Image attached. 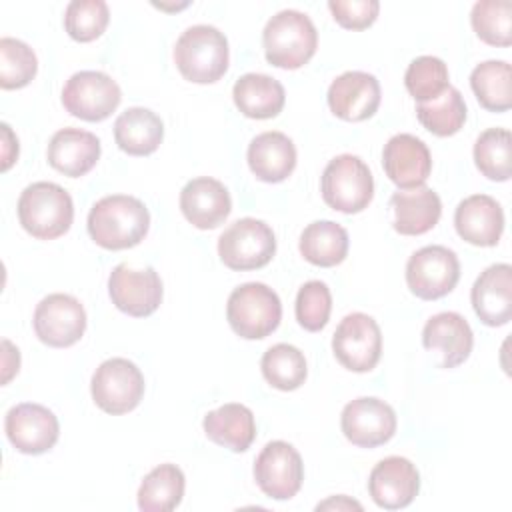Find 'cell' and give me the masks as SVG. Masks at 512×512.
<instances>
[{"mask_svg":"<svg viewBox=\"0 0 512 512\" xmlns=\"http://www.w3.org/2000/svg\"><path fill=\"white\" fill-rule=\"evenodd\" d=\"M148 228V208L142 200L128 194L104 196L88 214V234L106 250H126L140 244Z\"/></svg>","mask_w":512,"mask_h":512,"instance_id":"obj_1","label":"cell"},{"mask_svg":"<svg viewBox=\"0 0 512 512\" xmlns=\"http://www.w3.org/2000/svg\"><path fill=\"white\" fill-rule=\"evenodd\" d=\"M228 40L210 26L196 24L186 28L174 46V62L180 74L196 84H212L228 70Z\"/></svg>","mask_w":512,"mask_h":512,"instance_id":"obj_2","label":"cell"},{"mask_svg":"<svg viewBox=\"0 0 512 512\" xmlns=\"http://www.w3.org/2000/svg\"><path fill=\"white\" fill-rule=\"evenodd\" d=\"M266 60L272 66L296 70L304 66L318 48V32L310 16L300 10H280L262 32Z\"/></svg>","mask_w":512,"mask_h":512,"instance_id":"obj_3","label":"cell"},{"mask_svg":"<svg viewBox=\"0 0 512 512\" xmlns=\"http://www.w3.org/2000/svg\"><path fill=\"white\" fill-rule=\"evenodd\" d=\"M18 220L38 240L66 234L74 220L72 196L54 182H34L18 198Z\"/></svg>","mask_w":512,"mask_h":512,"instance_id":"obj_4","label":"cell"},{"mask_svg":"<svg viewBox=\"0 0 512 512\" xmlns=\"http://www.w3.org/2000/svg\"><path fill=\"white\" fill-rule=\"evenodd\" d=\"M226 318L240 338L262 340L278 328L282 320V304L270 286L262 282H246L230 292Z\"/></svg>","mask_w":512,"mask_h":512,"instance_id":"obj_5","label":"cell"},{"mask_svg":"<svg viewBox=\"0 0 512 512\" xmlns=\"http://www.w3.org/2000/svg\"><path fill=\"white\" fill-rule=\"evenodd\" d=\"M324 202L342 214L362 212L374 196V178L368 164L354 154L332 158L320 180Z\"/></svg>","mask_w":512,"mask_h":512,"instance_id":"obj_6","label":"cell"},{"mask_svg":"<svg viewBox=\"0 0 512 512\" xmlns=\"http://www.w3.org/2000/svg\"><path fill=\"white\" fill-rule=\"evenodd\" d=\"M276 254L272 228L256 218L232 222L218 238V256L230 270H256Z\"/></svg>","mask_w":512,"mask_h":512,"instance_id":"obj_7","label":"cell"},{"mask_svg":"<svg viewBox=\"0 0 512 512\" xmlns=\"http://www.w3.org/2000/svg\"><path fill=\"white\" fill-rule=\"evenodd\" d=\"M90 392L96 406L106 414H126L144 396V376L128 358H108L92 374Z\"/></svg>","mask_w":512,"mask_h":512,"instance_id":"obj_8","label":"cell"},{"mask_svg":"<svg viewBox=\"0 0 512 512\" xmlns=\"http://www.w3.org/2000/svg\"><path fill=\"white\" fill-rule=\"evenodd\" d=\"M122 92L116 80L100 70H80L62 88L66 112L86 122L106 120L120 104Z\"/></svg>","mask_w":512,"mask_h":512,"instance_id":"obj_9","label":"cell"},{"mask_svg":"<svg viewBox=\"0 0 512 512\" xmlns=\"http://www.w3.org/2000/svg\"><path fill=\"white\" fill-rule=\"evenodd\" d=\"M460 278V262L454 250L432 244L416 250L406 262V284L422 300H436L454 290Z\"/></svg>","mask_w":512,"mask_h":512,"instance_id":"obj_10","label":"cell"},{"mask_svg":"<svg viewBox=\"0 0 512 512\" xmlns=\"http://www.w3.org/2000/svg\"><path fill=\"white\" fill-rule=\"evenodd\" d=\"M336 360L352 372H370L382 356V332L378 322L364 314L344 316L332 336Z\"/></svg>","mask_w":512,"mask_h":512,"instance_id":"obj_11","label":"cell"},{"mask_svg":"<svg viewBox=\"0 0 512 512\" xmlns=\"http://www.w3.org/2000/svg\"><path fill=\"white\" fill-rule=\"evenodd\" d=\"M32 324L40 342L52 348H68L82 338L86 312L78 298L56 292L38 302Z\"/></svg>","mask_w":512,"mask_h":512,"instance_id":"obj_12","label":"cell"},{"mask_svg":"<svg viewBox=\"0 0 512 512\" xmlns=\"http://www.w3.org/2000/svg\"><path fill=\"white\" fill-rule=\"evenodd\" d=\"M254 478L268 498L290 500L304 480V464L298 450L284 440L268 442L256 456Z\"/></svg>","mask_w":512,"mask_h":512,"instance_id":"obj_13","label":"cell"},{"mask_svg":"<svg viewBox=\"0 0 512 512\" xmlns=\"http://www.w3.org/2000/svg\"><path fill=\"white\" fill-rule=\"evenodd\" d=\"M340 426L348 442L360 448H376L396 434V412L390 404L374 396L348 402L340 416Z\"/></svg>","mask_w":512,"mask_h":512,"instance_id":"obj_14","label":"cell"},{"mask_svg":"<svg viewBox=\"0 0 512 512\" xmlns=\"http://www.w3.org/2000/svg\"><path fill=\"white\" fill-rule=\"evenodd\" d=\"M108 294L112 304L134 318L150 316L162 302V280L154 268L134 270L118 264L108 278Z\"/></svg>","mask_w":512,"mask_h":512,"instance_id":"obj_15","label":"cell"},{"mask_svg":"<svg viewBox=\"0 0 512 512\" xmlns=\"http://www.w3.org/2000/svg\"><path fill=\"white\" fill-rule=\"evenodd\" d=\"M4 430L10 444L22 454H44L48 452L60 434L58 418L52 410L42 404L22 402L8 410Z\"/></svg>","mask_w":512,"mask_h":512,"instance_id":"obj_16","label":"cell"},{"mask_svg":"<svg viewBox=\"0 0 512 512\" xmlns=\"http://www.w3.org/2000/svg\"><path fill=\"white\" fill-rule=\"evenodd\" d=\"M420 490V474L404 456H388L380 460L368 478V492L376 506L384 510H400L412 504Z\"/></svg>","mask_w":512,"mask_h":512,"instance_id":"obj_17","label":"cell"},{"mask_svg":"<svg viewBox=\"0 0 512 512\" xmlns=\"http://www.w3.org/2000/svg\"><path fill=\"white\" fill-rule=\"evenodd\" d=\"M382 166L386 176L402 190L424 186L432 172V156L428 146L414 134H394L382 150Z\"/></svg>","mask_w":512,"mask_h":512,"instance_id":"obj_18","label":"cell"},{"mask_svg":"<svg viewBox=\"0 0 512 512\" xmlns=\"http://www.w3.org/2000/svg\"><path fill=\"white\" fill-rule=\"evenodd\" d=\"M326 98L334 116L348 122H362L374 116L380 106V84L368 72L348 70L332 80Z\"/></svg>","mask_w":512,"mask_h":512,"instance_id":"obj_19","label":"cell"},{"mask_svg":"<svg viewBox=\"0 0 512 512\" xmlns=\"http://www.w3.org/2000/svg\"><path fill=\"white\" fill-rule=\"evenodd\" d=\"M180 210L192 226L200 230H212L228 218L232 210V198L220 180L200 176L182 188Z\"/></svg>","mask_w":512,"mask_h":512,"instance_id":"obj_20","label":"cell"},{"mask_svg":"<svg viewBox=\"0 0 512 512\" xmlns=\"http://www.w3.org/2000/svg\"><path fill=\"white\" fill-rule=\"evenodd\" d=\"M472 308L486 326H504L512 318V266L492 264L476 278L470 292Z\"/></svg>","mask_w":512,"mask_h":512,"instance_id":"obj_21","label":"cell"},{"mask_svg":"<svg viewBox=\"0 0 512 512\" xmlns=\"http://www.w3.org/2000/svg\"><path fill=\"white\" fill-rule=\"evenodd\" d=\"M454 226L468 244L496 246L504 232L502 206L488 194H472L456 206Z\"/></svg>","mask_w":512,"mask_h":512,"instance_id":"obj_22","label":"cell"},{"mask_svg":"<svg viewBox=\"0 0 512 512\" xmlns=\"http://www.w3.org/2000/svg\"><path fill=\"white\" fill-rule=\"evenodd\" d=\"M422 344L426 350H438L442 354V368H454L470 356L474 334L462 314L440 312L424 324Z\"/></svg>","mask_w":512,"mask_h":512,"instance_id":"obj_23","label":"cell"},{"mask_svg":"<svg viewBox=\"0 0 512 512\" xmlns=\"http://www.w3.org/2000/svg\"><path fill=\"white\" fill-rule=\"evenodd\" d=\"M100 158V140L96 134L80 128L58 130L48 144V164L70 178L88 174Z\"/></svg>","mask_w":512,"mask_h":512,"instance_id":"obj_24","label":"cell"},{"mask_svg":"<svg viewBox=\"0 0 512 512\" xmlns=\"http://www.w3.org/2000/svg\"><path fill=\"white\" fill-rule=\"evenodd\" d=\"M246 158L258 180L274 184L286 180L294 172L296 146L284 132L268 130L252 138Z\"/></svg>","mask_w":512,"mask_h":512,"instance_id":"obj_25","label":"cell"},{"mask_svg":"<svg viewBox=\"0 0 512 512\" xmlns=\"http://www.w3.org/2000/svg\"><path fill=\"white\" fill-rule=\"evenodd\" d=\"M394 210V230L404 236H420L432 230L442 214L440 196L426 186L398 190L390 198Z\"/></svg>","mask_w":512,"mask_h":512,"instance_id":"obj_26","label":"cell"},{"mask_svg":"<svg viewBox=\"0 0 512 512\" xmlns=\"http://www.w3.org/2000/svg\"><path fill=\"white\" fill-rule=\"evenodd\" d=\"M232 98L236 108L244 116L266 120L282 112L286 102V92L276 78L268 74L248 72L236 80L232 88Z\"/></svg>","mask_w":512,"mask_h":512,"instance_id":"obj_27","label":"cell"},{"mask_svg":"<svg viewBox=\"0 0 512 512\" xmlns=\"http://www.w3.org/2000/svg\"><path fill=\"white\" fill-rule=\"evenodd\" d=\"M204 434L232 452H244L256 438L254 414L244 404H224L204 416Z\"/></svg>","mask_w":512,"mask_h":512,"instance_id":"obj_28","label":"cell"},{"mask_svg":"<svg viewBox=\"0 0 512 512\" xmlns=\"http://www.w3.org/2000/svg\"><path fill=\"white\" fill-rule=\"evenodd\" d=\"M164 138L160 116L148 108L134 106L124 110L114 122V140L130 156H148L158 150Z\"/></svg>","mask_w":512,"mask_h":512,"instance_id":"obj_29","label":"cell"},{"mask_svg":"<svg viewBox=\"0 0 512 512\" xmlns=\"http://www.w3.org/2000/svg\"><path fill=\"white\" fill-rule=\"evenodd\" d=\"M300 254L314 266L330 268L344 262L348 254V232L332 220H316L300 234Z\"/></svg>","mask_w":512,"mask_h":512,"instance_id":"obj_30","label":"cell"},{"mask_svg":"<svg viewBox=\"0 0 512 512\" xmlns=\"http://www.w3.org/2000/svg\"><path fill=\"white\" fill-rule=\"evenodd\" d=\"M184 472L176 464H160L150 470L138 488V508L144 512H170L184 496Z\"/></svg>","mask_w":512,"mask_h":512,"instance_id":"obj_31","label":"cell"},{"mask_svg":"<svg viewBox=\"0 0 512 512\" xmlns=\"http://www.w3.org/2000/svg\"><path fill=\"white\" fill-rule=\"evenodd\" d=\"M470 86L482 108L506 112L512 106V68L506 60L480 62L470 74Z\"/></svg>","mask_w":512,"mask_h":512,"instance_id":"obj_32","label":"cell"},{"mask_svg":"<svg viewBox=\"0 0 512 512\" xmlns=\"http://www.w3.org/2000/svg\"><path fill=\"white\" fill-rule=\"evenodd\" d=\"M260 368L266 382L282 392L300 388L308 376V364L304 354L296 346L284 342L274 344L264 352Z\"/></svg>","mask_w":512,"mask_h":512,"instance_id":"obj_33","label":"cell"},{"mask_svg":"<svg viewBox=\"0 0 512 512\" xmlns=\"http://www.w3.org/2000/svg\"><path fill=\"white\" fill-rule=\"evenodd\" d=\"M420 124L436 136H452L466 122V102L458 88L448 86L438 98L416 106Z\"/></svg>","mask_w":512,"mask_h":512,"instance_id":"obj_34","label":"cell"},{"mask_svg":"<svg viewBox=\"0 0 512 512\" xmlns=\"http://www.w3.org/2000/svg\"><path fill=\"white\" fill-rule=\"evenodd\" d=\"M476 168L494 182H506L512 174V138L506 128L484 130L474 144Z\"/></svg>","mask_w":512,"mask_h":512,"instance_id":"obj_35","label":"cell"},{"mask_svg":"<svg viewBox=\"0 0 512 512\" xmlns=\"http://www.w3.org/2000/svg\"><path fill=\"white\" fill-rule=\"evenodd\" d=\"M470 22L480 40L490 46L512 44V4L508 0H480L472 6Z\"/></svg>","mask_w":512,"mask_h":512,"instance_id":"obj_36","label":"cell"},{"mask_svg":"<svg viewBox=\"0 0 512 512\" xmlns=\"http://www.w3.org/2000/svg\"><path fill=\"white\" fill-rule=\"evenodd\" d=\"M36 70V54L26 42L10 36L0 38V86L4 90L24 88L32 82Z\"/></svg>","mask_w":512,"mask_h":512,"instance_id":"obj_37","label":"cell"},{"mask_svg":"<svg viewBox=\"0 0 512 512\" xmlns=\"http://www.w3.org/2000/svg\"><path fill=\"white\" fill-rule=\"evenodd\" d=\"M406 90L418 104L438 98L448 86V68L444 60L436 56H418L414 58L404 74Z\"/></svg>","mask_w":512,"mask_h":512,"instance_id":"obj_38","label":"cell"},{"mask_svg":"<svg viewBox=\"0 0 512 512\" xmlns=\"http://www.w3.org/2000/svg\"><path fill=\"white\" fill-rule=\"evenodd\" d=\"M110 10L104 0H72L64 10V28L76 42H92L106 30Z\"/></svg>","mask_w":512,"mask_h":512,"instance_id":"obj_39","label":"cell"},{"mask_svg":"<svg viewBox=\"0 0 512 512\" xmlns=\"http://www.w3.org/2000/svg\"><path fill=\"white\" fill-rule=\"evenodd\" d=\"M296 320L308 332L322 330L332 312V294L330 288L320 280H310L302 284L296 294Z\"/></svg>","mask_w":512,"mask_h":512,"instance_id":"obj_40","label":"cell"},{"mask_svg":"<svg viewBox=\"0 0 512 512\" xmlns=\"http://www.w3.org/2000/svg\"><path fill=\"white\" fill-rule=\"evenodd\" d=\"M328 8L334 20L348 30H364L374 24L380 2L378 0H330Z\"/></svg>","mask_w":512,"mask_h":512,"instance_id":"obj_41","label":"cell"},{"mask_svg":"<svg viewBox=\"0 0 512 512\" xmlns=\"http://www.w3.org/2000/svg\"><path fill=\"white\" fill-rule=\"evenodd\" d=\"M2 142H4V148H2V170H8L12 166V162L18 158V138L12 134L10 126L4 122L2 126Z\"/></svg>","mask_w":512,"mask_h":512,"instance_id":"obj_42","label":"cell"},{"mask_svg":"<svg viewBox=\"0 0 512 512\" xmlns=\"http://www.w3.org/2000/svg\"><path fill=\"white\" fill-rule=\"evenodd\" d=\"M2 346H4V376H2V382L8 384V380L20 368V352H18V348L12 346L10 340H2Z\"/></svg>","mask_w":512,"mask_h":512,"instance_id":"obj_43","label":"cell"},{"mask_svg":"<svg viewBox=\"0 0 512 512\" xmlns=\"http://www.w3.org/2000/svg\"><path fill=\"white\" fill-rule=\"evenodd\" d=\"M362 510V504L356 502V500H350L348 496H334V498H328L324 502H320L316 506V510Z\"/></svg>","mask_w":512,"mask_h":512,"instance_id":"obj_44","label":"cell"}]
</instances>
